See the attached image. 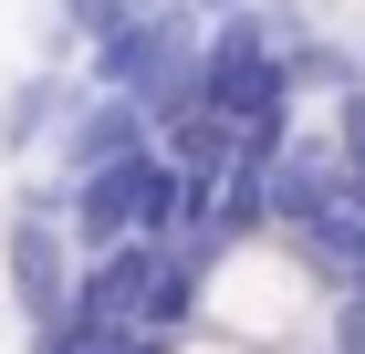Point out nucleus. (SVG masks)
Returning <instances> with one entry per match:
<instances>
[{
	"label": "nucleus",
	"mask_w": 365,
	"mask_h": 354,
	"mask_svg": "<svg viewBox=\"0 0 365 354\" xmlns=\"http://www.w3.org/2000/svg\"><path fill=\"white\" fill-rule=\"evenodd\" d=\"M198 94L220 115H240V125H292L303 73H292V53L272 42V11H230V21L198 42Z\"/></svg>",
	"instance_id": "nucleus-1"
},
{
	"label": "nucleus",
	"mask_w": 365,
	"mask_h": 354,
	"mask_svg": "<svg viewBox=\"0 0 365 354\" xmlns=\"http://www.w3.org/2000/svg\"><path fill=\"white\" fill-rule=\"evenodd\" d=\"M136 146H157V105H146V94H115V83H94L84 105L63 115V177H94V167L136 157Z\"/></svg>",
	"instance_id": "nucleus-2"
},
{
	"label": "nucleus",
	"mask_w": 365,
	"mask_h": 354,
	"mask_svg": "<svg viewBox=\"0 0 365 354\" xmlns=\"http://www.w3.org/2000/svg\"><path fill=\"white\" fill-rule=\"evenodd\" d=\"M73 281H84L73 240H63L53 219H21V229H11V302H21L31 333H53L63 313H73Z\"/></svg>",
	"instance_id": "nucleus-3"
},
{
	"label": "nucleus",
	"mask_w": 365,
	"mask_h": 354,
	"mask_svg": "<svg viewBox=\"0 0 365 354\" xmlns=\"http://www.w3.org/2000/svg\"><path fill=\"white\" fill-rule=\"evenodd\" d=\"M53 115H73V94H63V83H21V94H11V115H0V146H11V157H21V146L42 136V125H53Z\"/></svg>",
	"instance_id": "nucleus-4"
},
{
	"label": "nucleus",
	"mask_w": 365,
	"mask_h": 354,
	"mask_svg": "<svg viewBox=\"0 0 365 354\" xmlns=\"http://www.w3.org/2000/svg\"><path fill=\"white\" fill-rule=\"evenodd\" d=\"M63 11H73V31H84V42H105V31H125L146 11V0H63Z\"/></svg>",
	"instance_id": "nucleus-5"
},
{
	"label": "nucleus",
	"mask_w": 365,
	"mask_h": 354,
	"mask_svg": "<svg viewBox=\"0 0 365 354\" xmlns=\"http://www.w3.org/2000/svg\"><path fill=\"white\" fill-rule=\"evenodd\" d=\"M355 292H365V271H355Z\"/></svg>",
	"instance_id": "nucleus-6"
}]
</instances>
